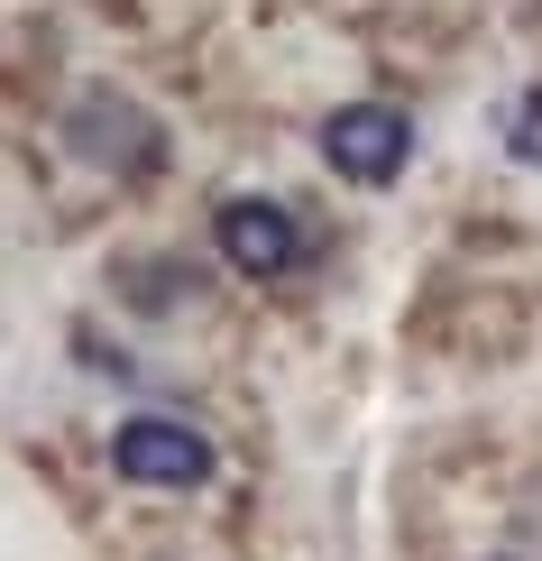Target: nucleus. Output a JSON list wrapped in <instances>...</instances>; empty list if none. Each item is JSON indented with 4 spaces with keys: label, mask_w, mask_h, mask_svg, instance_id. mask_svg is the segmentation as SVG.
Returning <instances> with one entry per match:
<instances>
[{
    "label": "nucleus",
    "mask_w": 542,
    "mask_h": 561,
    "mask_svg": "<svg viewBox=\"0 0 542 561\" xmlns=\"http://www.w3.org/2000/svg\"><path fill=\"white\" fill-rule=\"evenodd\" d=\"M322 167H332L341 184H395L414 167V121L395 102H341L332 121H322Z\"/></svg>",
    "instance_id": "2"
},
{
    "label": "nucleus",
    "mask_w": 542,
    "mask_h": 561,
    "mask_svg": "<svg viewBox=\"0 0 542 561\" xmlns=\"http://www.w3.org/2000/svg\"><path fill=\"white\" fill-rule=\"evenodd\" d=\"M506 157L542 175V83H533V92H515V111H506Z\"/></svg>",
    "instance_id": "5"
},
{
    "label": "nucleus",
    "mask_w": 542,
    "mask_h": 561,
    "mask_svg": "<svg viewBox=\"0 0 542 561\" xmlns=\"http://www.w3.org/2000/svg\"><path fill=\"white\" fill-rule=\"evenodd\" d=\"M65 138H74L83 167H111V175H157L166 167V129H157V111H138L129 92L92 83L65 102Z\"/></svg>",
    "instance_id": "1"
},
{
    "label": "nucleus",
    "mask_w": 542,
    "mask_h": 561,
    "mask_svg": "<svg viewBox=\"0 0 542 561\" xmlns=\"http://www.w3.org/2000/svg\"><path fill=\"white\" fill-rule=\"evenodd\" d=\"M211 249H221V267L276 286V276L303 267V221H295V203H276V194H230L221 213H211Z\"/></svg>",
    "instance_id": "3"
},
{
    "label": "nucleus",
    "mask_w": 542,
    "mask_h": 561,
    "mask_svg": "<svg viewBox=\"0 0 542 561\" xmlns=\"http://www.w3.org/2000/svg\"><path fill=\"white\" fill-rule=\"evenodd\" d=\"M111 470L129 488H203L211 479V433L184 414H129L111 433Z\"/></svg>",
    "instance_id": "4"
}]
</instances>
